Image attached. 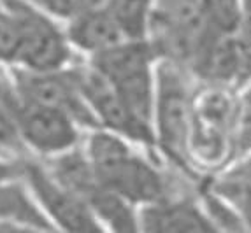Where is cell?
Here are the masks:
<instances>
[{
  "mask_svg": "<svg viewBox=\"0 0 251 233\" xmlns=\"http://www.w3.org/2000/svg\"><path fill=\"white\" fill-rule=\"evenodd\" d=\"M84 156L97 183L135 207L156 204L177 195L167 175L135 153L125 139L111 132L92 130Z\"/></svg>",
  "mask_w": 251,
  "mask_h": 233,
  "instance_id": "obj_1",
  "label": "cell"
},
{
  "mask_svg": "<svg viewBox=\"0 0 251 233\" xmlns=\"http://www.w3.org/2000/svg\"><path fill=\"white\" fill-rule=\"evenodd\" d=\"M156 62L148 39H125L90 58V67L113 88L130 113L151 130Z\"/></svg>",
  "mask_w": 251,
  "mask_h": 233,
  "instance_id": "obj_2",
  "label": "cell"
},
{
  "mask_svg": "<svg viewBox=\"0 0 251 233\" xmlns=\"http://www.w3.org/2000/svg\"><path fill=\"white\" fill-rule=\"evenodd\" d=\"M193 92L183 67L158 60L155 69L153 135L155 144L184 170H192L188 153Z\"/></svg>",
  "mask_w": 251,
  "mask_h": 233,
  "instance_id": "obj_3",
  "label": "cell"
},
{
  "mask_svg": "<svg viewBox=\"0 0 251 233\" xmlns=\"http://www.w3.org/2000/svg\"><path fill=\"white\" fill-rule=\"evenodd\" d=\"M239 102L230 88L209 86L193 93L188 153L202 166L223 165L235 154Z\"/></svg>",
  "mask_w": 251,
  "mask_h": 233,
  "instance_id": "obj_4",
  "label": "cell"
},
{
  "mask_svg": "<svg viewBox=\"0 0 251 233\" xmlns=\"http://www.w3.org/2000/svg\"><path fill=\"white\" fill-rule=\"evenodd\" d=\"M209 33L199 0H155L146 39L158 60L188 70Z\"/></svg>",
  "mask_w": 251,
  "mask_h": 233,
  "instance_id": "obj_5",
  "label": "cell"
},
{
  "mask_svg": "<svg viewBox=\"0 0 251 233\" xmlns=\"http://www.w3.org/2000/svg\"><path fill=\"white\" fill-rule=\"evenodd\" d=\"M16 23L18 69L34 72L60 70L69 67L72 47L56 20L50 18L26 0H0Z\"/></svg>",
  "mask_w": 251,
  "mask_h": 233,
  "instance_id": "obj_6",
  "label": "cell"
},
{
  "mask_svg": "<svg viewBox=\"0 0 251 233\" xmlns=\"http://www.w3.org/2000/svg\"><path fill=\"white\" fill-rule=\"evenodd\" d=\"M0 98L11 111L23 146L44 156H60L75 149L79 142V126L56 109L23 100L14 92L11 79L0 75Z\"/></svg>",
  "mask_w": 251,
  "mask_h": 233,
  "instance_id": "obj_7",
  "label": "cell"
},
{
  "mask_svg": "<svg viewBox=\"0 0 251 233\" xmlns=\"http://www.w3.org/2000/svg\"><path fill=\"white\" fill-rule=\"evenodd\" d=\"M11 83L14 92L23 100L56 109L60 113L67 114L77 126L99 130L95 117L81 93L77 67H65L50 72L14 69Z\"/></svg>",
  "mask_w": 251,
  "mask_h": 233,
  "instance_id": "obj_8",
  "label": "cell"
},
{
  "mask_svg": "<svg viewBox=\"0 0 251 233\" xmlns=\"http://www.w3.org/2000/svg\"><path fill=\"white\" fill-rule=\"evenodd\" d=\"M23 181L56 233H107L86 202L60 186L44 165L25 160Z\"/></svg>",
  "mask_w": 251,
  "mask_h": 233,
  "instance_id": "obj_9",
  "label": "cell"
},
{
  "mask_svg": "<svg viewBox=\"0 0 251 233\" xmlns=\"http://www.w3.org/2000/svg\"><path fill=\"white\" fill-rule=\"evenodd\" d=\"M77 81L84 102L92 111L99 128L114 133L125 140L141 142L148 146L155 144L153 130L130 113V109L114 93L113 88L92 67H77Z\"/></svg>",
  "mask_w": 251,
  "mask_h": 233,
  "instance_id": "obj_10",
  "label": "cell"
},
{
  "mask_svg": "<svg viewBox=\"0 0 251 233\" xmlns=\"http://www.w3.org/2000/svg\"><path fill=\"white\" fill-rule=\"evenodd\" d=\"M143 233H222L205 209L186 195H174L139 210Z\"/></svg>",
  "mask_w": 251,
  "mask_h": 233,
  "instance_id": "obj_11",
  "label": "cell"
},
{
  "mask_svg": "<svg viewBox=\"0 0 251 233\" xmlns=\"http://www.w3.org/2000/svg\"><path fill=\"white\" fill-rule=\"evenodd\" d=\"M63 32L71 47L90 54V58L125 41L122 28L104 5L67 21Z\"/></svg>",
  "mask_w": 251,
  "mask_h": 233,
  "instance_id": "obj_12",
  "label": "cell"
},
{
  "mask_svg": "<svg viewBox=\"0 0 251 233\" xmlns=\"http://www.w3.org/2000/svg\"><path fill=\"white\" fill-rule=\"evenodd\" d=\"M0 225H18L56 233L23 179L0 183Z\"/></svg>",
  "mask_w": 251,
  "mask_h": 233,
  "instance_id": "obj_13",
  "label": "cell"
},
{
  "mask_svg": "<svg viewBox=\"0 0 251 233\" xmlns=\"http://www.w3.org/2000/svg\"><path fill=\"white\" fill-rule=\"evenodd\" d=\"M209 193L228 205L246 233H251V153L243 154L235 165L220 172L211 181Z\"/></svg>",
  "mask_w": 251,
  "mask_h": 233,
  "instance_id": "obj_14",
  "label": "cell"
},
{
  "mask_svg": "<svg viewBox=\"0 0 251 233\" xmlns=\"http://www.w3.org/2000/svg\"><path fill=\"white\" fill-rule=\"evenodd\" d=\"M155 0H104L125 39H146Z\"/></svg>",
  "mask_w": 251,
  "mask_h": 233,
  "instance_id": "obj_15",
  "label": "cell"
},
{
  "mask_svg": "<svg viewBox=\"0 0 251 233\" xmlns=\"http://www.w3.org/2000/svg\"><path fill=\"white\" fill-rule=\"evenodd\" d=\"M207 28L214 33H237L241 25V0H199Z\"/></svg>",
  "mask_w": 251,
  "mask_h": 233,
  "instance_id": "obj_16",
  "label": "cell"
},
{
  "mask_svg": "<svg viewBox=\"0 0 251 233\" xmlns=\"http://www.w3.org/2000/svg\"><path fill=\"white\" fill-rule=\"evenodd\" d=\"M53 20L71 21L92 9L104 5V0H26Z\"/></svg>",
  "mask_w": 251,
  "mask_h": 233,
  "instance_id": "obj_17",
  "label": "cell"
},
{
  "mask_svg": "<svg viewBox=\"0 0 251 233\" xmlns=\"http://www.w3.org/2000/svg\"><path fill=\"white\" fill-rule=\"evenodd\" d=\"M251 153V83L243 98L239 100L237 130H235V154Z\"/></svg>",
  "mask_w": 251,
  "mask_h": 233,
  "instance_id": "obj_18",
  "label": "cell"
},
{
  "mask_svg": "<svg viewBox=\"0 0 251 233\" xmlns=\"http://www.w3.org/2000/svg\"><path fill=\"white\" fill-rule=\"evenodd\" d=\"M237 41L243 54V83H251V0H241V25Z\"/></svg>",
  "mask_w": 251,
  "mask_h": 233,
  "instance_id": "obj_19",
  "label": "cell"
},
{
  "mask_svg": "<svg viewBox=\"0 0 251 233\" xmlns=\"http://www.w3.org/2000/svg\"><path fill=\"white\" fill-rule=\"evenodd\" d=\"M16 23L7 7L0 2V63H14L16 56Z\"/></svg>",
  "mask_w": 251,
  "mask_h": 233,
  "instance_id": "obj_20",
  "label": "cell"
},
{
  "mask_svg": "<svg viewBox=\"0 0 251 233\" xmlns=\"http://www.w3.org/2000/svg\"><path fill=\"white\" fill-rule=\"evenodd\" d=\"M23 147L25 146L18 135V128L14 125L11 111L4 100L0 98V153L4 154L7 151H21Z\"/></svg>",
  "mask_w": 251,
  "mask_h": 233,
  "instance_id": "obj_21",
  "label": "cell"
},
{
  "mask_svg": "<svg viewBox=\"0 0 251 233\" xmlns=\"http://www.w3.org/2000/svg\"><path fill=\"white\" fill-rule=\"evenodd\" d=\"M23 163L25 160H9L0 156V183L23 179Z\"/></svg>",
  "mask_w": 251,
  "mask_h": 233,
  "instance_id": "obj_22",
  "label": "cell"
},
{
  "mask_svg": "<svg viewBox=\"0 0 251 233\" xmlns=\"http://www.w3.org/2000/svg\"><path fill=\"white\" fill-rule=\"evenodd\" d=\"M0 233H48L42 230L28 228V226H18V225H0Z\"/></svg>",
  "mask_w": 251,
  "mask_h": 233,
  "instance_id": "obj_23",
  "label": "cell"
}]
</instances>
